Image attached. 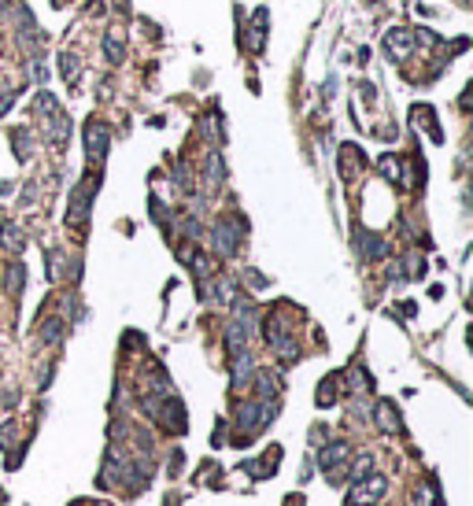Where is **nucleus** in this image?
Listing matches in <instances>:
<instances>
[{
  "label": "nucleus",
  "instance_id": "12",
  "mask_svg": "<svg viewBox=\"0 0 473 506\" xmlns=\"http://www.w3.org/2000/svg\"><path fill=\"white\" fill-rule=\"evenodd\" d=\"M59 337H63V321H59V318H48L45 329H41V340H45V344H56Z\"/></svg>",
  "mask_w": 473,
  "mask_h": 506
},
{
  "label": "nucleus",
  "instance_id": "2",
  "mask_svg": "<svg viewBox=\"0 0 473 506\" xmlns=\"http://www.w3.org/2000/svg\"><path fill=\"white\" fill-rule=\"evenodd\" d=\"M378 499H384V477L370 473V477L355 480V491L344 499V506H367V503H378Z\"/></svg>",
  "mask_w": 473,
  "mask_h": 506
},
{
  "label": "nucleus",
  "instance_id": "13",
  "mask_svg": "<svg viewBox=\"0 0 473 506\" xmlns=\"http://www.w3.org/2000/svg\"><path fill=\"white\" fill-rule=\"evenodd\" d=\"M8 292H12V296L23 292V263H15L12 270H8Z\"/></svg>",
  "mask_w": 473,
  "mask_h": 506
},
{
  "label": "nucleus",
  "instance_id": "8",
  "mask_svg": "<svg viewBox=\"0 0 473 506\" xmlns=\"http://www.w3.org/2000/svg\"><path fill=\"white\" fill-rule=\"evenodd\" d=\"M252 370H255L252 355H248V351H241V359H236V366H233V384H236V388H244V384L252 381Z\"/></svg>",
  "mask_w": 473,
  "mask_h": 506
},
{
  "label": "nucleus",
  "instance_id": "3",
  "mask_svg": "<svg viewBox=\"0 0 473 506\" xmlns=\"http://www.w3.org/2000/svg\"><path fill=\"white\" fill-rule=\"evenodd\" d=\"M107 144H111V130H107L104 122H89V126H85V156H89L93 163H104Z\"/></svg>",
  "mask_w": 473,
  "mask_h": 506
},
{
  "label": "nucleus",
  "instance_id": "18",
  "mask_svg": "<svg viewBox=\"0 0 473 506\" xmlns=\"http://www.w3.org/2000/svg\"><path fill=\"white\" fill-rule=\"evenodd\" d=\"M381 170L396 181V185H400V159H392V156H389V159H381Z\"/></svg>",
  "mask_w": 473,
  "mask_h": 506
},
{
  "label": "nucleus",
  "instance_id": "16",
  "mask_svg": "<svg viewBox=\"0 0 473 506\" xmlns=\"http://www.w3.org/2000/svg\"><path fill=\"white\" fill-rule=\"evenodd\" d=\"M207 178H211V181H222V178H225L222 156H211V159H207Z\"/></svg>",
  "mask_w": 473,
  "mask_h": 506
},
{
  "label": "nucleus",
  "instance_id": "19",
  "mask_svg": "<svg viewBox=\"0 0 473 506\" xmlns=\"http://www.w3.org/2000/svg\"><path fill=\"white\" fill-rule=\"evenodd\" d=\"M244 277H248V285H255V288H263V285H266V277H263L259 270H248Z\"/></svg>",
  "mask_w": 473,
  "mask_h": 506
},
{
  "label": "nucleus",
  "instance_id": "7",
  "mask_svg": "<svg viewBox=\"0 0 473 506\" xmlns=\"http://www.w3.org/2000/svg\"><path fill=\"white\" fill-rule=\"evenodd\" d=\"M378 425L389 429V433H403V418H400V411H396V403L384 400V403L378 406Z\"/></svg>",
  "mask_w": 473,
  "mask_h": 506
},
{
  "label": "nucleus",
  "instance_id": "17",
  "mask_svg": "<svg viewBox=\"0 0 473 506\" xmlns=\"http://www.w3.org/2000/svg\"><path fill=\"white\" fill-rule=\"evenodd\" d=\"M104 48H107V59H122V41H118L115 34H107Z\"/></svg>",
  "mask_w": 473,
  "mask_h": 506
},
{
  "label": "nucleus",
  "instance_id": "10",
  "mask_svg": "<svg viewBox=\"0 0 473 506\" xmlns=\"http://www.w3.org/2000/svg\"><path fill=\"white\" fill-rule=\"evenodd\" d=\"M329 403H337V377L318 384V406H329Z\"/></svg>",
  "mask_w": 473,
  "mask_h": 506
},
{
  "label": "nucleus",
  "instance_id": "14",
  "mask_svg": "<svg viewBox=\"0 0 473 506\" xmlns=\"http://www.w3.org/2000/svg\"><path fill=\"white\" fill-rule=\"evenodd\" d=\"M277 388H281V381H277L274 373H263V377H259V392L266 395V400H274V395H277Z\"/></svg>",
  "mask_w": 473,
  "mask_h": 506
},
{
  "label": "nucleus",
  "instance_id": "15",
  "mask_svg": "<svg viewBox=\"0 0 473 506\" xmlns=\"http://www.w3.org/2000/svg\"><path fill=\"white\" fill-rule=\"evenodd\" d=\"M63 78L67 82H74V74H78V56H74V52H63Z\"/></svg>",
  "mask_w": 473,
  "mask_h": 506
},
{
  "label": "nucleus",
  "instance_id": "4",
  "mask_svg": "<svg viewBox=\"0 0 473 506\" xmlns=\"http://www.w3.org/2000/svg\"><path fill=\"white\" fill-rule=\"evenodd\" d=\"M351 244H355V252H359V259H384V252H389V244H384L381 236L367 233V229L355 233Z\"/></svg>",
  "mask_w": 473,
  "mask_h": 506
},
{
  "label": "nucleus",
  "instance_id": "5",
  "mask_svg": "<svg viewBox=\"0 0 473 506\" xmlns=\"http://www.w3.org/2000/svg\"><path fill=\"white\" fill-rule=\"evenodd\" d=\"M211 241H214V252H219V255H236V229H233V218H225V222L214 225Z\"/></svg>",
  "mask_w": 473,
  "mask_h": 506
},
{
  "label": "nucleus",
  "instance_id": "11",
  "mask_svg": "<svg viewBox=\"0 0 473 506\" xmlns=\"http://www.w3.org/2000/svg\"><path fill=\"white\" fill-rule=\"evenodd\" d=\"M0 241L12 247V252H23V233H19L15 225H4V229H0Z\"/></svg>",
  "mask_w": 473,
  "mask_h": 506
},
{
  "label": "nucleus",
  "instance_id": "6",
  "mask_svg": "<svg viewBox=\"0 0 473 506\" xmlns=\"http://www.w3.org/2000/svg\"><path fill=\"white\" fill-rule=\"evenodd\" d=\"M348 444L344 440H337V444H329V447H322V455H318V466L326 469V473H333L337 466H344V458H348Z\"/></svg>",
  "mask_w": 473,
  "mask_h": 506
},
{
  "label": "nucleus",
  "instance_id": "20",
  "mask_svg": "<svg viewBox=\"0 0 473 506\" xmlns=\"http://www.w3.org/2000/svg\"><path fill=\"white\" fill-rule=\"evenodd\" d=\"M285 506H304V495H288Z\"/></svg>",
  "mask_w": 473,
  "mask_h": 506
},
{
  "label": "nucleus",
  "instance_id": "21",
  "mask_svg": "<svg viewBox=\"0 0 473 506\" xmlns=\"http://www.w3.org/2000/svg\"><path fill=\"white\" fill-rule=\"evenodd\" d=\"M4 503H8V499H4V495H0V506H4Z\"/></svg>",
  "mask_w": 473,
  "mask_h": 506
},
{
  "label": "nucleus",
  "instance_id": "9",
  "mask_svg": "<svg viewBox=\"0 0 473 506\" xmlns=\"http://www.w3.org/2000/svg\"><path fill=\"white\" fill-rule=\"evenodd\" d=\"M444 503V495L436 491V480L422 484V488H414V506H440Z\"/></svg>",
  "mask_w": 473,
  "mask_h": 506
},
{
  "label": "nucleus",
  "instance_id": "1",
  "mask_svg": "<svg viewBox=\"0 0 473 506\" xmlns=\"http://www.w3.org/2000/svg\"><path fill=\"white\" fill-rule=\"evenodd\" d=\"M277 414V403H252V400H244V403H236V414H233V425L236 429H244V436L236 440V444H244L255 429H263L270 418Z\"/></svg>",
  "mask_w": 473,
  "mask_h": 506
}]
</instances>
